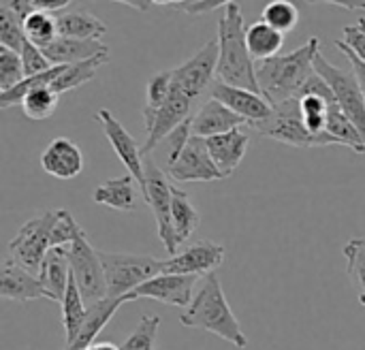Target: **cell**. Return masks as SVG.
Wrapping results in <instances>:
<instances>
[{"mask_svg": "<svg viewBox=\"0 0 365 350\" xmlns=\"http://www.w3.org/2000/svg\"><path fill=\"white\" fill-rule=\"evenodd\" d=\"M321 51V38L312 36L291 53L276 56L257 64V81L263 98L276 107L299 96L302 88L314 75V58Z\"/></svg>", "mask_w": 365, "mask_h": 350, "instance_id": "6da1fadb", "label": "cell"}, {"mask_svg": "<svg viewBox=\"0 0 365 350\" xmlns=\"http://www.w3.org/2000/svg\"><path fill=\"white\" fill-rule=\"evenodd\" d=\"M218 81L250 90L261 94L257 81V64L246 45V26L244 15L237 2L229 0L222 9V17L218 21Z\"/></svg>", "mask_w": 365, "mask_h": 350, "instance_id": "7a4b0ae2", "label": "cell"}, {"mask_svg": "<svg viewBox=\"0 0 365 350\" xmlns=\"http://www.w3.org/2000/svg\"><path fill=\"white\" fill-rule=\"evenodd\" d=\"M180 323L184 327H197V329L210 331L235 349L244 350L248 346V338L242 331V325L235 319L216 274H210L201 280L195 293V299L182 312Z\"/></svg>", "mask_w": 365, "mask_h": 350, "instance_id": "3957f363", "label": "cell"}, {"mask_svg": "<svg viewBox=\"0 0 365 350\" xmlns=\"http://www.w3.org/2000/svg\"><path fill=\"white\" fill-rule=\"evenodd\" d=\"M252 130L261 137H269L278 143L293 145V148H327V145H340L336 137H331L327 130L321 135H314L308 130L302 118L299 101H287L282 105H276L272 115L263 122L250 124Z\"/></svg>", "mask_w": 365, "mask_h": 350, "instance_id": "277c9868", "label": "cell"}, {"mask_svg": "<svg viewBox=\"0 0 365 350\" xmlns=\"http://www.w3.org/2000/svg\"><path fill=\"white\" fill-rule=\"evenodd\" d=\"M105 278H107V297H126L137 291L148 280L163 274L165 261L145 257V254H126V252H103L98 250Z\"/></svg>", "mask_w": 365, "mask_h": 350, "instance_id": "5b68a950", "label": "cell"}, {"mask_svg": "<svg viewBox=\"0 0 365 350\" xmlns=\"http://www.w3.org/2000/svg\"><path fill=\"white\" fill-rule=\"evenodd\" d=\"M58 220V210H47L19 227L9 242V259L30 274L38 276L41 265L51 250V233Z\"/></svg>", "mask_w": 365, "mask_h": 350, "instance_id": "8992f818", "label": "cell"}, {"mask_svg": "<svg viewBox=\"0 0 365 350\" xmlns=\"http://www.w3.org/2000/svg\"><path fill=\"white\" fill-rule=\"evenodd\" d=\"M68 265L71 276L88 306L98 304L107 297L105 267L98 250L90 244L86 231H81L79 237L68 246Z\"/></svg>", "mask_w": 365, "mask_h": 350, "instance_id": "52a82bcc", "label": "cell"}, {"mask_svg": "<svg viewBox=\"0 0 365 350\" xmlns=\"http://www.w3.org/2000/svg\"><path fill=\"white\" fill-rule=\"evenodd\" d=\"M145 203L152 210L156 233L165 246V250L175 257L178 254V242L173 235V222H171V205H173V184L169 182V175L150 158H145V182L139 188Z\"/></svg>", "mask_w": 365, "mask_h": 350, "instance_id": "ba28073f", "label": "cell"}, {"mask_svg": "<svg viewBox=\"0 0 365 350\" xmlns=\"http://www.w3.org/2000/svg\"><path fill=\"white\" fill-rule=\"evenodd\" d=\"M314 73L321 75L331 88L338 107L344 115L359 128L365 141V96L355 71H344L342 66L331 64L321 51L314 58Z\"/></svg>", "mask_w": 365, "mask_h": 350, "instance_id": "9c48e42d", "label": "cell"}, {"mask_svg": "<svg viewBox=\"0 0 365 350\" xmlns=\"http://www.w3.org/2000/svg\"><path fill=\"white\" fill-rule=\"evenodd\" d=\"M216 71H218V38H212L192 58L171 68L173 88L180 90L184 96H188L192 103H197V98L205 90H212Z\"/></svg>", "mask_w": 365, "mask_h": 350, "instance_id": "30bf717a", "label": "cell"}, {"mask_svg": "<svg viewBox=\"0 0 365 350\" xmlns=\"http://www.w3.org/2000/svg\"><path fill=\"white\" fill-rule=\"evenodd\" d=\"M94 120L101 124L103 135L107 137V141L113 148V152L120 158V163L126 167L128 175H133L137 180L139 188H141L143 182H145V158H143L141 145L135 141V137L124 128V124L109 109L96 111Z\"/></svg>", "mask_w": 365, "mask_h": 350, "instance_id": "8fae6325", "label": "cell"}, {"mask_svg": "<svg viewBox=\"0 0 365 350\" xmlns=\"http://www.w3.org/2000/svg\"><path fill=\"white\" fill-rule=\"evenodd\" d=\"M203 278L199 276H178V274H158L156 278L141 284L137 291L126 295V302L135 299H154L167 306H175L186 310L197 293V284H201Z\"/></svg>", "mask_w": 365, "mask_h": 350, "instance_id": "7c38bea8", "label": "cell"}, {"mask_svg": "<svg viewBox=\"0 0 365 350\" xmlns=\"http://www.w3.org/2000/svg\"><path fill=\"white\" fill-rule=\"evenodd\" d=\"M225 261V248L212 240H199L190 244L186 250L178 252L175 257L165 259L163 274H178V276H199L205 278L214 274Z\"/></svg>", "mask_w": 365, "mask_h": 350, "instance_id": "4fadbf2b", "label": "cell"}, {"mask_svg": "<svg viewBox=\"0 0 365 350\" xmlns=\"http://www.w3.org/2000/svg\"><path fill=\"white\" fill-rule=\"evenodd\" d=\"M192 101L188 96H184L180 90H175L171 86V92H169V98L167 103L158 109V113L152 118L150 124H145V143H141V152H143V158H150L152 150L163 141V139H169V135L180 126L184 124L188 118H192Z\"/></svg>", "mask_w": 365, "mask_h": 350, "instance_id": "5bb4252c", "label": "cell"}, {"mask_svg": "<svg viewBox=\"0 0 365 350\" xmlns=\"http://www.w3.org/2000/svg\"><path fill=\"white\" fill-rule=\"evenodd\" d=\"M167 175L175 182H216V180H225V175L218 171V167L214 165L207 148H205V139H199L192 135V139L188 141V145L184 148V152L180 154V158L169 165Z\"/></svg>", "mask_w": 365, "mask_h": 350, "instance_id": "9a60e30c", "label": "cell"}, {"mask_svg": "<svg viewBox=\"0 0 365 350\" xmlns=\"http://www.w3.org/2000/svg\"><path fill=\"white\" fill-rule=\"evenodd\" d=\"M210 94H212V98H216L225 107H229L233 113L244 118L248 122V126L267 120L274 111V107L263 98V94L242 90V88H233V86H227L222 81H214Z\"/></svg>", "mask_w": 365, "mask_h": 350, "instance_id": "2e32d148", "label": "cell"}, {"mask_svg": "<svg viewBox=\"0 0 365 350\" xmlns=\"http://www.w3.org/2000/svg\"><path fill=\"white\" fill-rule=\"evenodd\" d=\"M83 154L75 141L66 137H56L41 154V167L45 173L58 180H75L83 171Z\"/></svg>", "mask_w": 365, "mask_h": 350, "instance_id": "e0dca14e", "label": "cell"}, {"mask_svg": "<svg viewBox=\"0 0 365 350\" xmlns=\"http://www.w3.org/2000/svg\"><path fill=\"white\" fill-rule=\"evenodd\" d=\"M205 148H207L214 165L218 167V171L225 177H231L235 173V169L242 165V160L250 148V135L244 128H235L225 135L205 139Z\"/></svg>", "mask_w": 365, "mask_h": 350, "instance_id": "ac0fdd59", "label": "cell"}, {"mask_svg": "<svg viewBox=\"0 0 365 350\" xmlns=\"http://www.w3.org/2000/svg\"><path fill=\"white\" fill-rule=\"evenodd\" d=\"M244 124H248L244 118L233 113L220 101L210 98L192 115V135L199 139H210V137H218L235 128H244Z\"/></svg>", "mask_w": 365, "mask_h": 350, "instance_id": "d6986e66", "label": "cell"}, {"mask_svg": "<svg viewBox=\"0 0 365 350\" xmlns=\"http://www.w3.org/2000/svg\"><path fill=\"white\" fill-rule=\"evenodd\" d=\"M0 295L4 299H13L19 304L34 302L41 297L47 299V293H45L38 276L19 267L9 257L2 261V269H0Z\"/></svg>", "mask_w": 365, "mask_h": 350, "instance_id": "ffe728a7", "label": "cell"}, {"mask_svg": "<svg viewBox=\"0 0 365 350\" xmlns=\"http://www.w3.org/2000/svg\"><path fill=\"white\" fill-rule=\"evenodd\" d=\"M38 280L47 293L49 302L62 304L68 282H71V265H68V246L51 248L41 265Z\"/></svg>", "mask_w": 365, "mask_h": 350, "instance_id": "44dd1931", "label": "cell"}, {"mask_svg": "<svg viewBox=\"0 0 365 350\" xmlns=\"http://www.w3.org/2000/svg\"><path fill=\"white\" fill-rule=\"evenodd\" d=\"M124 304H128L126 297H118V299H115V297H105L103 302L88 306V316H86V323H83L79 336L75 338L73 344L64 346V350L92 349V346L96 344L98 334L109 325V321L115 316V312H118Z\"/></svg>", "mask_w": 365, "mask_h": 350, "instance_id": "7402d4cb", "label": "cell"}, {"mask_svg": "<svg viewBox=\"0 0 365 350\" xmlns=\"http://www.w3.org/2000/svg\"><path fill=\"white\" fill-rule=\"evenodd\" d=\"M53 66H68L88 62L98 56H109V47L103 41H79V38H58L43 49Z\"/></svg>", "mask_w": 365, "mask_h": 350, "instance_id": "603a6c76", "label": "cell"}, {"mask_svg": "<svg viewBox=\"0 0 365 350\" xmlns=\"http://www.w3.org/2000/svg\"><path fill=\"white\" fill-rule=\"evenodd\" d=\"M60 38H79V41H101L107 34V26L86 9H66L56 13Z\"/></svg>", "mask_w": 365, "mask_h": 350, "instance_id": "cb8c5ba5", "label": "cell"}, {"mask_svg": "<svg viewBox=\"0 0 365 350\" xmlns=\"http://www.w3.org/2000/svg\"><path fill=\"white\" fill-rule=\"evenodd\" d=\"M133 175H120L113 180H107L94 188V203L111 207L115 212H133L137 205V186Z\"/></svg>", "mask_w": 365, "mask_h": 350, "instance_id": "d4e9b609", "label": "cell"}, {"mask_svg": "<svg viewBox=\"0 0 365 350\" xmlns=\"http://www.w3.org/2000/svg\"><path fill=\"white\" fill-rule=\"evenodd\" d=\"M173 205H171V222H173V235H175V242H178V248L188 242L192 237V233L197 231L199 222H201V216L195 207V203L190 201V197L173 186Z\"/></svg>", "mask_w": 365, "mask_h": 350, "instance_id": "484cf974", "label": "cell"}, {"mask_svg": "<svg viewBox=\"0 0 365 350\" xmlns=\"http://www.w3.org/2000/svg\"><path fill=\"white\" fill-rule=\"evenodd\" d=\"M246 45L255 60L263 62L276 58L284 45V34L267 26L265 21H255L246 28Z\"/></svg>", "mask_w": 365, "mask_h": 350, "instance_id": "4316f807", "label": "cell"}, {"mask_svg": "<svg viewBox=\"0 0 365 350\" xmlns=\"http://www.w3.org/2000/svg\"><path fill=\"white\" fill-rule=\"evenodd\" d=\"M60 306H62V325H64V334H66L64 346H68L79 336V331H81V327L86 323V316H88V304L83 302V297H81L73 276H71L66 295H64Z\"/></svg>", "mask_w": 365, "mask_h": 350, "instance_id": "83f0119b", "label": "cell"}, {"mask_svg": "<svg viewBox=\"0 0 365 350\" xmlns=\"http://www.w3.org/2000/svg\"><path fill=\"white\" fill-rule=\"evenodd\" d=\"M109 62V56H98V58H92L88 62H79V64H68V66H62V73L53 79V83L49 86L56 94H64V92H71L88 81H92L96 77V73L101 71L103 64Z\"/></svg>", "mask_w": 365, "mask_h": 350, "instance_id": "f1b7e54d", "label": "cell"}, {"mask_svg": "<svg viewBox=\"0 0 365 350\" xmlns=\"http://www.w3.org/2000/svg\"><path fill=\"white\" fill-rule=\"evenodd\" d=\"M297 101H299L302 118H304V124L308 126V130L314 135L325 133L329 109H331V105H336L334 92L331 94H302Z\"/></svg>", "mask_w": 365, "mask_h": 350, "instance_id": "f546056e", "label": "cell"}, {"mask_svg": "<svg viewBox=\"0 0 365 350\" xmlns=\"http://www.w3.org/2000/svg\"><path fill=\"white\" fill-rule=\"evenodd\" d=\"M325 130L331 137H336L340 145H346V148H351L357 154H365V141L364 137H361V133H359V128L344 115V111L338 107V103L331 105V109H329Z\"/></svg>", "mask_w": 365, "mask_h": 350, "instance_id": "4dcf8cb0", "label": "cell"}, {"mask_svg": "<svg viewBox=\"0 0 365 350\" xmlns=\"http://www.w3.org/2000/svg\"><path fill=\"white\" fill-rule=\"evenodd\" d=\"M24 32H26V38L41 49H45L47 45H51L53 41L60 38L56 15L47 13V11H38V9H34L24 19Z\"/></svg>", "mask_w": 365, "mask_h": 350, "instance_id": "1f68e13d", "label": "cell"}, {"mask_svg": "<svg viewBox=\"0 0 365 350\" xmlns=\"http://www.w3.org/2000/svg\"><path fill=\"white\" fill-rule=\"evenodd\" d=\"M346 259V274L357 291V299L365 308V237H353L342 250Z\"/></svg>", "mask_w": 365, "mask_h": 350, "instance_id": "d6a6232c", "label": "cell"}, {"mask_svg": "<svg viewBox=\"0 0 365 350\" xmlns=\"http://www.w3.org/2000/svg\"><path fill=\"white\" fill-rule=\"evenodd\" d=\"M171 86H173L171 71H160V73H154L150 77L148 88H145V105H143V120H145V124H150L152 118L158 113V109L167 103Z\"/></svg>", "mask_w": 365, "mask_h": 350, "instance_id": "836d02e7", "label": "cell"}, {"mask_svg": "<svg viewBox=\"0 0 365 350\" xmlns=\"http://www.w3.org/2000/svg\"><path fill=\"white\" fill-rule=\"evenodd\" d=\"M261 21H265L267 26H272L274 30L287 34L293 32L299 24V11L293 2L289 0H272L265 4Z\"/></svg>", "mask_w": 365, "mask_h": 350, "instance_id": "e575fe53", "label": "cell"}, {"mask_svg": "<svg viewBox=\"0 0 365 350\" xmlns=\"http://www.w3.org/2000/svg\"><path fill=\"white\" fill-rule=\"evenodd\" d=\"M26 32H24V21L21 17L4 2H0V47H6L11 51H21L26 43Z\"/></svg>", "mask_w": 365, "mask_h": 350, "instance_id": "d590c367", "label": "cell"}, {"mask_svg": "<svg viewBox=\"0 0 365 350\" xmlns=\"http://www.w3.org/2000/svg\"><path fill=\"white\" fill-rule=\"evenodd\" d=\"M60 94H56L51 88H38L21 101V111L28 120H47L53 115L58 107Z\"/></svg>", "mask_w": 365, "mask_h": 350, "instance_id": "8d00e7d4", "label": "cell"}, {"mask_svg": "<svg viewBox=\"0 0 365 350\" xmlns=\"http://www.w3.org/2000/svg\"><path fill=\"white\" fill-rule=\"evenodd\" d=\"M160 329V316H143L137 329L124 340L120 350H156V338Z\"/></svg>", "mask_w": 365, "mask_h": 350, "instance_id": "74e56055", "label": "cell"}, {"mask_svg": "<svg viewBox=\"0 0 365 350\" xmlns=\"http://www.w3.org/2000/svg\"><path fill=\"white\" fill-rule=\"evenodd\" d=\"M24 79H26V75H24V66H21V56L17 51L0 47V94L9 92Z\"/></svg>", "mask_w": 365, "mask_h": 350, "instance_id": "f35d334b", "label": "cell"}, {"mask_svg": "<svg viewBox=\"0 0 365 350\" xmlns=\"http://www.w3.org/2000/svg\"><path fill=\"white\" fill-rule=\"evenodd\" d=\"M83 229L77 225V220L73 218V214L68 210H58V220L53 225V233H51V248H62V246H71L79 233Z\"/></svg>", "mask_w": 365, "mask_h": 350, "instance_id": "ab89813d", "label": "cell"}, {"mask_svg": "<svg viewBox=\"0 0 365 350\" xmlns=\"http://www.w3.org/2000/svg\"><path fill=\"white\" fill-rule=\"evenodd\" d=\"M21 66H24V75L26 77H34V75H41V73H47L49 68H53V64L47 60V56L43 53L41 47H36L34 43L26 41L21 51Z\"/></svg>", "mask_w": 365, "mask_h": 350, "instance_id": "60d3db41", "label": "cell"}, {"mask_svg": "<svg viewBox=\"0 0 365 350\" xmlns=\"http://www.w3.org/2000/svg\"><path fill=\"white\" fill-rule=\"evenodd\" d=\"M165 6L180 11V13H186V15H205L210 11L225 9L227 2H222V0H173V2L165 0Z\"/></svg>", "mask_w": 365, "mask_h": 350, "instance_id": "b9f144b4", "label": "cell"}, {"mask_svg": "<svg viewBox=\"0 0 365 350\" xmlns=\"http://www.w3.org/2000/svg\"><path fill=\"white\" fill-rule=\"evenodd\" d=\"M190 139H192V118H188L169 135V165H173L180 158V154L184 152Z\"/></svg>", "mask_w": 365, "mask_h": 350, "instance_id": "7bdbcfd3", "label": "cell"}, {"mask_svg": "<svg viewBox=\"0 0 365 350\" xmlns=\"http://www.w3.org/2000/svg\"><path fill=\"white\" fill-rule=\"evenodd\" d=\"M340 43H342L349 51H353V53L365 64V30L359 24L346 26V28L342 30Z\"/></svg>", "mask_w": 365, "mask_h": 350, "instance_id": "ee69618b", "label": "cell"}, {"mask_svg": "<svg viewBox=\"0 0 365 350\" xmlns=\"http://www.w3.org/2000/svg\"><path fill=\"white\" fill-rule=\"evenodd\" d=\"M336 47L342 51V53H346V58L351 60V66H353V71H355V75H357V79H359V86H361V90H364V96H365V64L353 53V51H349L342 43H340V38L336 41Z\"/></svg>", "mask_w": 365, "mask_h": 350, "instance_id": "f6af8a7d", "label": "cell"}, {"mask_svg": "<svg viewBox=\"0 0 365 350\" xmlns=\"http://www.w3.org/2000/svg\"><path fill=\"white\" fill-rule=\"evenodd\" d=\"M124 4H128V6H133V9H139V11H150L152 6H156V4H165V2H160V0H126Z\"/></svg>", "mask_w": 365, "mask_h": 350, "instance_id": "bcb514c9", "label": "cell"}, {"mask_svg": "<svg viewBox=\"0 0 365 350\" xmlns=\"http://www.w3.org/2000/svg\"><path fill=\"white\" fill-rule=\"evenodd\" d=\"M334 4L349 9V11H365V0H336Z\"/></svg>", "mask_w": 365, "mask_h": 350, "instance_id": "7dc6e473", "label": "cell"}, {"mask_svg": "<svg viewBox=\"0 0 365 350\" xmlns=\"http://www.w3.org/2000/svg\"><path fill=\"white\" fill-rule=\"evenodd\" d=\"M90 350H120V346H115L113 342H96Z\"/></svg>", "mask_w": 365, "mask_h": 350, "instance_id": "c3c4849f", "label": "cell"}, {"mask_svg": "<svg viewBox=\"0 0 365 350\" xmlns=\"http://www.w3.org/2000/svg\"><path fill=\"white\" fill-rule=\"evenodd\" d=\"M359 26H361V28L365 30V17H361V19H359Z\"/></svg>", "mask_w": 365, "mask_h": 350, "instance_id": "681fc988", "label": "cell"}, {"mask_svg": "<svg viewBox=\"0 0 365 350\" xmlns=\"http://www.w3.org/2000/svg\"><path fill=\"white\" fill-rule=\"evenodd\" d=\"M88 350H90V349H88Z\"/></svg>", "mask_w": 365, "mask_h": 350, "instance_id": "f907efd6", "label": "cell"}]
</instances>
